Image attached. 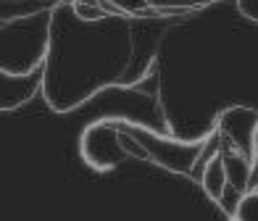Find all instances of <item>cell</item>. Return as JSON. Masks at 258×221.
I'll return each instance as SVG.
<instances>
[{
  "mask_svg": "<svg viewBox=\"0 0 258 221\" xmlns=\"http://www.w3.org/2000/svg\"><path fill=\"white\" fill-rule=\"evenodd\" d=\"M53 40V11H32L27 16L3 19V74L29 77L42 71Z\"/></svg>",
  "mask_w": 258,
  "mask_h": 221,
  "instance_id": "1",
  "label": "cell"
},
{
  "mask_svg": "<svg viewBox=\"0 0 258 221\" xmlns=\"http://www.w3.org/2000/svg\"><path fill=\"white\" fill-rule=\"evenodd\" d=\"M79 156L95 171H111L129 156V134L119 119H98L79 134Z\"/></svg>",
  "mask_w": 258,
  "mask_h": 221,
  "instance_id": "2",
  "label": "cell"
},
{
  "mask_svg": "<svg viewBox=\"0 0 258 221\" xmlns=\"http://www.w3.org/2000/svg\"><path fill=\"white\" fill-rule=\"evenodd\" d=\"M126 126H129V132L137 137V142L143 145L148 161H153V164L169 169V171H177V174H190L195 169V164L201 161L206 142H208V137L198 139V142H182V139L158 137L140 124H126Z\"/></svg>",
  "mask_w": 258,
  "mask_h": 221,
  "instance_id": "3",
  "label": "cell"
},
{
  "mask_svg": "<svg viewBox=\"0 0 258 221\" xmlns=\"http://www.w3.org/2000/svg\"><path fill=\"white\" fill-rule=\"evenodd\" d=\"M216 134L232 153H240L255 166L258 161V111L248 106H232L219 113Z\"/></svg>",
  "mask_w": 258,
  "mask_h": 221,
  "instance_id": "4",
  "label": "cell"
},
{
  "mask_svg": "<svg viewBox=\"0 0 258 221\" xmlns=\"http://www.w3.org/2000/svg\"><path fill=\"white\" fill-rule=\"evenodd\" d=\"M201 184H203V190H206V195L211 197V200H216V203L224 200V192H227V187L232 182H229L227 158H224L221 150H216V153L206 161L203 174H201Z\"/></svg>",
  "mask_w": 258,
  "mask_h": 221,
  "instance_id": "5",
  "label": "cell"
},
{
  "mask_svg": "<svg viewBox=\"0 0 258 221\" xmlns=\"http://www.w3.org/2000/svg\"><path fill=\"white\" fill-rule=\"evenodd\" d=\"M229 221H258V184L240 192L237 203L229 211Z\"/></svg>",
  "mask_w": 258,
  "mask_h": 221,
  "instance_id": "6",
  "label": "cell"
},
{
  "mask_svg": "<svg viewBox=\"0 0 258 221\" xmlns=\"http://www.w3.org/2000/svg\"><path fill=\"white\" fill-rule=\"evenodd\" d=\"M111 6L124 11L132 19H150V16H163V14H177L174 8H156L150 6V0H108Z\"/></svg>",
  "mask_w": 258,
  "mask_h": 221,
  "instance_id": "7",
  "label": "cell"
},
{
  "mask_svg": "<svg viewBox=\"0 0 258 221\" xmlns=\"http://www.w3.org/2000/svg\"><path fill=\"white\" fill-rule=\"evenodd\" d=\"M234 6H237V11L248 21L258 24V0H234Z\"/></svg>",
  "mask_w": 258,
  "mask_h": 221,
  "instance_id": "8",
  "label": "cell"
}]
</instances>
